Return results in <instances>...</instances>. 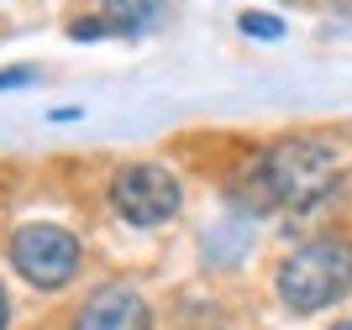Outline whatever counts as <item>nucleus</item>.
<instances>
[{
  "mask_svg": "<svg viewBox=\"0 0 352 330\" xmlns=\"http://www.w3.org/2000/svg\"><path fill=\"white\" fill-rule=\"evenodd\" d=\"M347 288H352V241H342V236L305 241L279 268V299L294 315H316L326 304H337Z\"/></svg>",
  "mask_w": 352,
  "mask_h": 330,
  "instance_id": "1",
  "label": "nucleus"
},
{
  "mask_svg": "<svg viewBox=\"0 0 352 330\" xmlns=\"http://www.w3.org/2000/svg\"><path fill=\"white\" fill-rule=\"evenodd\" d=\"M337 184V152L321 147L316 137H284L263 152V189L279 204H316Z\"/></svg>",
  "mask_w": 352,
  "mask_h": 330,
  "instance_id": "2",
  "label": "nucleus"
},
{
  "mask_svg": "<svg viewBox=\"0 0 352 330\" xmlns=\"http://www.w3.org/2000/svg\"><path fill=\"white\" fill-rule=\"evenodd\" d=\"M11 262H16V273L27 278V283L63 288L74 273H79V241H74L63 226L37 220V226H21L11 236Z\"/></svg>",
  "mask_w": 352,
  "mask_h": 330,
  "instance_id": "3",
  "label": "nucleus"
},
{
  "mask_svg": "<svg viewBox=\"0 0 352 330\" xmlns=\"http://www.w3.org/2000/svg\"><path fill=\"white\" fill-rule=\"evenodd\" d=\"M111 204H116V215L132 220V226H163V220L179 215V178L163 168V163H132V168L116 173Z\"/></svg>",
  "mask_w": 352,
  "mask_h": 330,
  "instance_id": "4",
  "label": "nucleus"
},
{
  "mask_svg": "<svg viewBox=\"0 0 352 330\" xmlns=\"http://www.w3.org/2000/svg\"><path fill=\"white\" fill-rule=\"evenodd\" d=\"M74 330H153V315H147V304L137 288H100V294H89V304L79 309Z\"/></svg>",
  "mask_w": 352,
  "mask_h": 330,
  "instance_id": "5",
  "label": "nucleus"
},
{
  "mask_svg": "<svg viewBox=\"0 0 352 330\" xmlns=\"http://www.w3.org/2000/svg\"><path fill=\"white\" fill-rule=\"evenodd\" d=\"M100 16L111 21L116 37H132V32H147L163 16V0H100Z\"/></svg>",
  "mask_w": 352,
  "mask_h": 330,
  "instance_id": "6",
  "label": "nucleus"
},
{
  "mask_svg": "<svg viewBox=\"0 0 352 330\" xmlns=\"http://www.w3.org/2000/svg\"><path fill=\"white\" fill-rule=\"evenodd\" d=\"M236 27L248 32V37H263V43H279V37H284V21H279V16H263V11H242V16H236Z\"/></svg>",
  "mask_w": 352,
  "mask_h": 330,
  "instance_id": "7",
  "label": "nucleus"
},
{
  "mask_svg": "<svg viewBox=\"0 0 352 330\" xmlns=\"http://www.w3.org/2000/svg\"><path fill=\"white\" fill-rule=\"evenodd\" d=\"M69 32H74V37H79V43H100V37H116L105 16H79V21H74Z\"/></svg>",
  "mask_w": 352,
  "mask_h": 330,
  "instance_id": "8",
  "label": "nucleus"
},
{
  "mask_svg": "<svg viewBox=\"0 0 352 330\" xmlns=\"http://www.w3.org/2000/svg\"><path fill=\"white\" fill-rule=\"evenodd\" d=\"M21 84H32V69H6L0 73V89H21Z\"/></svg>",
  "mask_w": 352,
  "mask_h": 330,
  "instance_id": "9",
  "label": "nucleus"
},
{
  "mask_svg": "<svg viewBox=\"0 0 352 330\" xmlns=\"http://www.w3.org/2000/svg\"><path fill=\"white\" fill-rule=\"evenodd\" d=\"M0 330H6V288H0Z\"/></svg>",
  "mask_w": 352,
  "mask_h": 330,
  "instance_id": "10",
  "label": "nucleus"
},
{
  "mask_svg": "<svg viewBox=\"0 0 352 330\" xmlns=\"http://www.w3.org/2000/svg\"><path fill=\"white\" fill-rule=\"evenodd\" d=\"M331 330H352V320H342V325H331Z\"/></svg>",
  "mask_w": 352,
  "mask_h": 330,
  "instance_id": "11",
  "label": "nucleus"
}]
</instances>
